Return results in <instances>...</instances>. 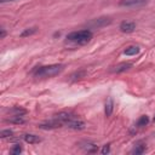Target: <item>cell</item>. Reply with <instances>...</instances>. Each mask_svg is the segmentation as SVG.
Masks as SVG:
<instances>
[{
	"instance_id": "cell-23",
	"label": "cell",
	"mask_w": 155,
	"mask_h": 155,
	"mask_svg": "<svg viewBox=\"0 0 155 155\" xmlns=\"http://www.w3.org/2000/svg\"><path fill=\"white\" fill-rule=\"evenodd\" d=\"M153 120H154V122H155V116H154V119H153Z\"/></svg>"
},
{
	"instance_id": "cell-6",
	"label": "cell",
	"mask_w": 155,
	"mask_h": 155,
	"mask_svg": "<svg viewBox=\"0 0 155 155\" xmlns=\"http://www.w3.org/2000/svg\"><path fill=\"white\" fill-rule=\"evenodd\" d=\"M62 126H63V124L59 120H57L56 117H52L50 121H46V122H42L39 125V127L42 130H53V128H58Z\"/></svg>"
},
{
	"instance_id": "cell-16",
	"label": "cell",
	"mask_w": 155,
	"mask_h": 155,
	"mask_svg": "<svg viewBox=\"0 0 155 155\" xmlns=\"http://www.w3.org/2000/svg\"><path fill=\"white\" fill-rule=\"evenodd\" d=\"M8 111H10L12 115H22V116H24V115L27 114V110L23 109V108H21V107H13V108L10 109Z\"/></svg>"
},
{
	"instance_id": "cell-17",
	"label": "cell",
	"mask_w": 155,
	"mask_h": 155,
	"mask_svg": "<svg viewBox=\"0 0 155 155\" xmlns=\"http://www.w3.org/2000/svg\"><path fill=\"white\" fill-rule=\"evenodd\" d=\"M38 31V28L36 27H31V28H27L24 31H22L21 33V36L22 38H25V36H30V35H33V34H35Z\"/></svg>"
},
{
	"instance_id": "cell-21",
	"label": "cell",
	"mask_w": 155,
	"mask_h": 155,
	"mask_svg": "<svg viewBox=\"0 0 155 155\" xmlns=\"http://www.w3.org/2000/svg\"><path fill=\"white\" fill-rule=\"evenodd\" d=\"M7 35V31H6V29L4 28V27H1L0 28V39H5V36Z\"/></svg>"
},
{
	"instance_id": "cell-8",
	"label": "cell",
	"mask_w": 155,
	"mask_h": 155,
	"mask_svg": "<svg viewBox=\"0 0 155 155\" xmlns=\"http://www.w3.org/2000/svg\"><path fill=\"white\" fill-rule=\"evenodd\" d=\"M80 148L84 150V151H86V153H96L97 150H98V147L94 144V143H92V142H81L80 144Z\"/></svg>"
},
{
	"instance_id": "cell-7",
	"label": "cell",
	"mask_w": 155,
	"mask_h": 155,
	"mask_svg": "<svg viewBox=\"0 0 155 155\" xmlns=\"http://www.w3.org/2000/svg\"><path fill=\"white\" fill-rule=\"evenodd\" d=\"M119 29L122 31V33H132V31H134V29H136V23L134 22H131V21H124V22H121L120 23V25H119Z\"/></svg>"
},
{
	"instance_id": "cell-1",
	"label": "cell",
	"mask_w": 155,
	"mask_h": 155,
	"mask_svg": "<svg viewBox=\"0 0 155 155\" xmlns=\"http://www.w3.org/2000/svg\"><path fill=\"white\" fill-rule=\"evenodd\" d=\"M64 70V64H50L36 68L33 71L35 78H53Z\"/></svg>"
},
{
	"instance_id": "cell-10",
	"label": "cell",
	"mask_w": 155,
	"mask_h": 155,
	"mask_svg": "<svg viewBox=\"0 0 155 155\" xmlns=\"http://www.w3.org/2000/svg\"><path fill=\"white\" fill-rule=\"evenodd\" d=\"M23 139L24 142L29 143V144H36V143H40L41 142V138L36 134H33V133H25L23 134Z\"/></svg>"
},
{
	"instance_id": "cell-20",
	"label": "cell",
	"mask_w": 155,
	"mask_h": 155,
	"mask_svg": "<svg viewBox=\"0 0 155 155\" xmlns=\"http://www.w3.org/2000/svg\"><path fill=\"white\" fill-rule=\"evenodd\" d=\"M109 151H110V144H105V145L103 147V149L101 150L102 154H108Z\"/></svg>"
},
{
	"instance_id": "cell-13",
	"label": "cell",
	"mask_w": 155,
	"mask_h": 155,
	"mask_svg": "<svg viewBox=\"0 0 155 155\" xmlns=\"http://www.w3.org/2000/svg\"><path fill=\"white\" fill-rule=\"evenodd\" d=\"M139 51H140L139 46H128V47L125 48L124 53H125L126 56H136V54L139 53Z\"/></svg>"
},
{
	"instance_id": "cell-19",
	"label": "cell",
	"mask_w": 155,
	"mask_h": 155,
	"mask_svg": "<svg viewBox=\"0 0 155 155\" xmlns=\"http://www.w3.org/2000/svg\"><path fill=\"white\" fill-rule=\"evenodd\" d=\"M12 134H13V131H11V130H2V131L0 132V137H1V138L12 137Z\"/></svg>"
},
{
	"instance_id": "cell-18",
	"label": "cell",
	"mask_w": 155,
	"mask_h": 155,
	"mask_svg": "<svg viewBox=\"0 0 155 155\" xmlns=\"http://www.w3.org/2000/svg\"><path fill=\"white\" fill-rule=\"evenodd\" d=\"M22 147H21V144H15L12 148H11V150H10V153L12 154V155H19L21 153H22Z\"/></svg>"
},
{
	"instance_id": "cell-11",
	"label": "cell",
	"mask_w": 155,
	"mask_h": 155,
	"mask_svg": "<svg viewBox=\"0 0 155 155\" xmlns=\"http://www.w3.org/2000/svg\"><path fill=\"white\" fill-rule=\"evenodd\" d=\"M145 150H147V147H145V144H144V143H142V142H139V143H137V144L134 145V148L131 150V154L140 155V154L145 153Z\"/></svg>"
},
{
	"instance_id": "cell-14",
	"label": "cell",
	"mask_w": 155,
	"mask_h": 155,
	"mask_svg": "<svg viewBox=\"0 0 155 155\" xmlns=\"http://www.w3.org/2000/svg\"><path fill=\"white\" fill-rule=\"evenodd\" d=\"M7 121H8V122H11V124L22 125V124H24V122H25V119H24L22 115H12V117L7 119Z\"/></svg>"
},
{
	"instance_id": "cell-12",
	"label": "cell",
	"mask_w": 155,
	"mask_h": 155,
	"mask_svg": "<svg viewBox=\"0 0 155 155\" xmlns=\"http://www.w3.org/2000/svg\"><path fill=\"white\" fill-rule=\"evenodd\" d=\"M113 109H114V101H113L111 97H109L107 99V102H105V109H104L105 116H110L111 113H113Z\"/></svg>"
},
{
	"instance_id": "cell-22",
	"label": "cell",
	"mask_w": 155,
	"mask_h": 155,
	"mask_svg": "<svg viewBox=\"0 0 155 155\" xmlns=\"http://www.w3.org/2000/svg\"><path fill=\"white\" fill-rule=\"evenodd\" d=\"M11 1H16V0H0L1 4H5V2H11Z\"/></svg>"
},
{
	"instance_id": "cell-4",
	"label": "cell",
	"mask_w": 155,
	"mask_h": 155,
	"mask_svg": "<svg viewBox=\"0 0 155 155\" xmlns=\"http://www.w3.org/2000/svg\"><path fill=\"white\" fill-rule=\"evenodd\" d=\"M65 126L71 128V130H84L86 127V124L82 120H80L76 116H74V117H71L70 120H68L65 122Z\"/></svg>"
},
{
	"instance_id": "cell-3",
	"label": "cell",
	"mask_w": 155,
	"mask_h": 155,
	"mask_svg": "<svg viewBox=\"0 0 155 155\" xmlns=\"http://www.w3.org/2000/svg\"><path fill=\"white\" fill-rule=\"evenodd\" d=\"M111 23V19L109 17H99V18H96V19H92L88 25L93 29H98V28H102V27H105V25H109Z\"/></svg>"
},
{
	"instance_id": "cell-15",
	"label": "cell",
	"mask_w": 155,
	"mask_h": 155,
	"mask_svg": "<svg viewBox=\"0 0 155 155\" xmlns=\"http://www.w3.org/2000/svg\"><path fill=\"white\" fill-rule=\"evenodd\" d=\"M148 122H149V117H148V115H142V116H139V119L137 120V122H136V127H138V128L144 127V126L148 125Z\"/></svg>"
},
{
	"instance_id": "cell-5",
	"label": "cell",
	"mask_w": 155,
	"mask_h": 155,
	"mask_svg": "<svg viewBox=\"0 0 155 155\" xmlns=\"http://www.w3.org/2000/svg\"><path fill=\"white\" fill-rule=\"evenodd\" d=\"M148 4V0H120L119 5L124 7H140Z\"/></svg>"
},
{
	"instance_id": "cell-2",
	"label": "cell",
	"mask_w": 155,
	"mask_h": 155,
	"mask_svg": "<svg viewBox=\"0 0 155 155\" xmlns=\"http://www.w3.org/2000/svg\"><path fill=\"white\" fill-rule=\"evenodd\" d=\"M93 34L90 29H82V30H78V31H71L67 35V41L73 42V44H78V45H85L87 42L91 41Z\"/></svg>"
},
{
	"instance_id": "cell-9",
	"label": "cell",
	"mask_w": 155,
	"mask_h": 155,
	"mask_svg": "<svg viewBox=\"0 0 155 155\" xmlns=\"http://www.w3.org/2000/svg\"><path fill=\"white\" fill-rule=\"evenodd\" d=\"M132 67V63H130V62H124V63H120V64H117L116 67H114L113 69H111V73H122V71H126V70H128L130 68Z\"/></svg>"
}]
</instances>
